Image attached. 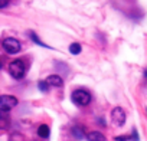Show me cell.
<instances>
[{"label":"cell","instance_id":"cell-1","mask_svg":"<svg viewBox=\"0 0 147 141\" xmlns=\"http://www.w3.org/2000/svg\"><path fill=\"white\" fill-rule=\"evenodd\" d=\"M71 99L75 105H80V107H85L91 102V94L85 89H75L71 95Z\"/></svg>","mask_w":147,"mask_h":141},{"label":"cell","instance_id":"cell-2","mask_svg":"<svg viewBox=\"0 0 147 141\" xmlns=\"http://www.w3.org/2000/svg\"><path fill=\"white\" fill-rule=\"evenodd\" d=\"M9 74L15 78V79H22L26 74V66L25 62L22 59H16L13 62H10L9 65Z\"/></svg>","mask_w":147,"mask_h":141},{"label":"cell","instance_id":"cell-3","mask_svg":"<svg viewBox=\"0 0 147 141\" xmlns=\"http://www.w3.org/2000/svg\"><path fill=\"white\" fill-rule=\"evenodd\" d=\"M18 105V98L13 95H0V111H10Z\"/></svg>","mask_w":147,"mask_h":141},{"label":"cell","instance_id":"cell-4","mask_svg":"<svg viewBox=\"0 0 147 141\" xmlns=\"http://www.w3.org/2000/svg\"><path fill=\"white\" fill-rule=\"evenodd\" d=\"M2 46H3V49H5L7 53H10V55H15V53H18V52L20 50V42H19L18 39H15V38H6V39L2 42Z\"/></svg>","mask_w":147,"mask_h":141},{"label":"cell","instance_id":"cell-5","mask_svg":"<svg viewBox=\"0 0 147 141\" xmlns=\"http://www.w3.org/2000/svg\"><path fill=\"white\" fill-rule=\"evenodd\" d=\"M111 121L117 127H123L124 125V122H125V112H124V109L121 107H115L111 111Z\"/></svg>","mask_w":147,"mask_h":141},{"label":"cell","instance_id":"cell-6","mask_svg":"<svg viewBox=\"0 0 147 141\" xmlns=\"http://www.w3.org/2000/svg\"><path fill=\"white\" fill-rule=\"evenodd\" d=\"M49 87H56V88H61L63 85V79L59 77V75H49L45 81Z\"/></svg>","mask_w":147,"mask_h":141},{"label":"cell","instance_id":"cell-7","mask_svg":"<svg viewBox=\"0 0 147 141\" xmlns=\"http://www.w3.org/2000/svg\"><path fill=\"white\" fill-rule=\"evenodd\" d=\"M87 140H88V141H105V137H104L102 132H100V131H91V132L87 135Z\"/></svg>","mask_w":147,"mask_h":141},{"label":"cell","instance_id":"cell-8","mask_svg":"<svg viewBox=\"0 0 147 141\" xmlns=\"http://www.w3.org/2000/svg\"><path fill=\"white\" fill-rule=\"evenodd\" d=\"M38 135H39L40 138H49V135H51V130H49V127H48L46 124L39 125V128H38Z\"/></svg>","mask_w":147,"mask_h":141},{"label":"cell","instance_id":"cell-9","mask_svg":"<svg viewBox=\"0 0 147 141\" xmlns=\"http://www.w3.org/2000/svg\"><path fill=\"white\" fill-rule=\"evenodd\" d=\"M69 52H71L72 55H78V53L81 52V45L77 43V42L71 43V46H69Z\"/></svg>","mask_w":147,"mask_h":141},{"label":"cell","instance_id":"cell-10","mask_svg":"<svg viewBox=\"0 0 147 141\" xmlns=\"http://www.w3.org/2000/svg\"><path fill=\"white\" fill-rule=\"evenodd\" d=\"M72 134H74V137H75V138H80V140L84 138V130L80 128V127H74L72 128Z\"/></svg>","mask_w":147,"mask_h":141},{"label":"cell","instance_id":"cell-11","mask_svg":"<svg viewBox=\"0 0 147 141\" xmlns=\"http://www.w3.org/2000/svg\"><path fill=\"white\" fill-rule=\"evenodd\" d=\"M29 38H30V39H32V40H33L36 45H39V46H42V48H49V46H46L43 42H40V40H39V38L36 36V33H33V32H29Z\"/></svg>","mask_w":147,"mask_h":141},{"label":"cell","instance_id":"cell-12","mask_svg":"<svg viewBox=\"0 0 147 141\" xmlns=\"http://www.w3.org/2000/svg\"><path fill=\"white\" fill-rule=\"evenodd\" d=\"M9 141H26V140H25V137H23L22 134L13 132V134L10 135V140H9Z\"/></svg>","mask_w":147,"mask_h":141},{"label":"cell","instance_id":"cell-13","mask_svg":"<svg viewBox=\"0 0 147 141\" xmlns=\"http://www.w3.org/2000/svg\"><path fill=\"white\" fill-rule=\"evenodd\" d=\"M7 127H9V120L0 115V130H6Z\"/></svg>","mask_w":147,"mask_h":141},{"label":"cell","instance_id":"cell-14","mask_svg":"<svg viewBox=\"0 0 147 141\" xmlns=\"http://www.w3.org/2000/svg\"><path fill=\"white\" fill-rule=\"evenodd\" d=\"M38 87H39V89H40L42 92H48V89H49V85H48L45 81H40V82L38 84Z\"/></svg>","mask_w":147,"mask_h":141},{"label":"cell","instance_id":"cell-15","mask_svg":"<svg viewBox=\"0 0 147 141\" xmlns=\"http://www.w3.org/2000/svg\"><path fill=\"white\" fill-rule=\"evenodd\" d=\"M7 5H9V0H0V9L7 6Z\"/></svg>","mask_w":147,"mask_h":141},{"label":"cell","instance_id":"cell-16","mask_svg":"<svg viewBox=\"0 0 147 141\" xmlns=\"http://www.w3.org/2000/svg\"><path fill=\"white\" fill-rule=\"evenodd\" d=\"M128 137H115V141H127Z\"/></svg>","mask_w":147,"mask_h":141},{"label":"cell","instance_id":"cell-17","mask_svg":"<svg viewBox=\"0 0 147 141\" xmlns=\"http://www.w3.org/2000/svg\"><path fill=\"white\" fill-rule=\"evenodd\" d=\"M133 140L134 141H138V135H137V131L136 130H133Z\"/></svg>","mask_w":147,"mask_h":141},{"label":"cell","instance_id":"cell-18","mask_svg":"<svg viewBox=\"0 0 147 141\" xmlns=\"http://www.w3.org/2000/svg\"><path fill=\"white\" fill-rule=\"evenodd\" d=\"M144 77H146V78H147V69H146V72H144Z\"/></svg>","mask_w":147,"mask_h":141},{"label":"cell","instance_id":"cell-19","mask_svg":"<svg viewBox=\"0 0 147 141\" xmlns=\"http://www.w3.org/2000/svg\"><path fill=\"white\" fill-rule=\"evenodd\" d=\"M0 68H2V59H0Z\"/></svg>","mask_w":147,"mask_h":141}]
</instances>
